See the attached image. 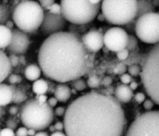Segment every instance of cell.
Wrapping results in <instances>:
<instances>
[{
    "instance_id": "obj_1",
    "label": "cell",
    "mask_w": 159,
    "mask_h": 136,
    "mask_svg": "<svg viewBox=\"0 0 159 136\" xmlns=\"http://www.w3.org/2000/svg\"><path fill=\"white\" fill-rule=\"evenodd\" d=\"M63 124L66 136H121L125 117L115 96L91 91L68 105Z\"/></svg>"
},
{
    "instance_id": "obj_2",
    "label": "cell",
    "mask_w": 159,
    "mask_h": 136,
    "mask_svg": "<svg viewBox=\"0 0 159 136\" xmlns=\"http://www.w3.org/2000/svg\"><path fill=\"white\" fill-rule=\"evenodd\" d=\"M38 61L44 75L60 83L81 78L92 62L81 37L64 31L47 37L40 47Z\"/></svg>"
},
{
    "instance_id": "obj_3",
    "label": "cell",
    "mask_w": 159,
    "mask_h": 136,
    "mask_svg": "<svg viewBox=\"0 0 159 136\" xmlns=\"http://www.w3.org/2000/svg\"><path fill=\"white\" fill-rule=\"evenodd\" d=\"M141 82L150 99L159 106V43L145 54L142 62Z\"/></svg>"
},
{
    "instance_id": "obj_4",
    "label": "cell",
    "mask_w": 159,
    "mask_h": 136,
    "mask_svg": "<svg viewBox=\"0 0 159 136\" xmlns=\"http://www.w3.org/2000/svg\"><path fill=\"white\" fill-rule=\"evenodd\" d=\"M53 114V109L47 102L40 103L36 98H30L21 107L20 118L24 127L41 131L50 126Z\"/></svg>"
},
{
    "instance_id": "obj_5",
    "label": "cell",
    "mask_w": 159,
    "mask_h": 136,
    "mask_svg": "<svg viewBox=\"0 0 159 136\" xmlns=\"http://www.w3.org/2000/svg\"><path fill=\"white\" fill-rule=\"evenodd\" d=\"M44 10L39 2L22 1L13 10L12 20L17 28L25 33H33L40 27Z\"/></svg>"
},
{
    "instance_id": "obj_6",
    "label": "cell",
    "mask_w": 159,
    "mask_h": 136,
    "mask_svg": "<svg viewBox=\"0 0 159 136\" xmlns=\"http://www.w3.org/2000/svg\"><path fill=\"white\" fill-rule=\"evenodd\" d=\"M101 6L105 20L112 25L124 26L136 17L137 1L135 0H104Z\"/></svg>"
},
{
    "instance_id": "obj_7",
    "label": "cell",
    "mask_w": 159,
    "mask_h": 136,
    "mask_svg": "<svg viewBox=\"0 0 159 136\" xmlns=\"http://www.w3.org/2000/svg\"><path fill=\"white\" fill-rule=\"evenodd\" d=\"M61 14L75 25H83L93 20L98 15L100 4H93L88 0H62Z\"/></svg>"
},
{
    "instance_id": "obj_8",
    "label": "cell",
    "mask_w": 159,
    "mask_h": 136,
    "mask_svg": "<svg viewBox=\"0 0 159 136\" xmlns=\"http://www.w3.org/2000/svg\"><path fill=\"white\" fill-rule=\"evenodd\" d=\"M125 136H159V110L146 111L138 116Z\"/></svg>"
},
{
    "instance_id": "obj_9",
    "label": "cell",
    "mask_w": 159,
    "mask_h": 136,
    "mask_svg": "<svg viewBox=\"0 0 159 136\" xmlns=\"http://www.w3.org/2000/svg\"><path fill=\"white\" fill-rule=\"evenodd\" d=\"M135 33L143 43L154 45L159 43V14L150 12L137 19Z\"/></svg>"
},
{
    "instance_id": "obj_10",
    "label": "cell",
    "mask_w": 159,
    "mask_h": 136,
    "mask_svg": "<svg viewBox=\"0 0 159 136\" xmlns=\"http://www.w3.org/2000/svg\"><path fill=\"white\" fill-rule=\"evenodd\" d=\"M104 45L112 52H119L125 49L129 35L123 28L114 27L106 31L104 35Z\"/></svg>"
},
{
    "instance_id": "obj_11",
    "label": "cell",
    "mask_w": 159,
    "mask_h": 136,
    "mask_svg": "<svg viewBox=\"0 0 159 136\" xmlns=\"http://www.w3.org/2000/svg\"><path fill=\"white\" fill-rule=\"evenodd\" d=\"M67 22L61 14H54L48 11H45L43 22L40 27V32L43 35L48 36L63 32Z\"/></svg>"
},
{
    "instance_id": "obj_12",
    "label": "cell",
    "mask_w": 159,
    "mask_h": 136,
    "mask_svg": "<svg viewBox=\"0 0 159 136\" xmlns=\"http://www.w3.org/2000/svg\"><path fill=\"white\" fill-rule=\"evenodd\" d=\"M29 46V39L26 33L19 28L12 30V40L7 48L11 54L22 55L24 54Z\"/></svg>"
},
{
    "instance_id": "obj_13",
    "label": "cell",
    "mask_w": 159,
    "mask_h": 136,
    "mask_svg": "<svg viewBox=\"0 0 159 136\" xmlns=\"http://www.w3.org/2000/svg\"><path fill=\"white\" fill-rule=\"evenodd\" d=\"M104 35L98 30H90L81 36V41L89 53L99 51L104 45Z\"/></svg>"
},
{
    "instance_id": "obj_14",
    "label": "cell",
    "mask_w": 159,
    "mask_h": 136,
    "mask_svg": "<svg viewBox=\"0 0 159 136\" xmlns=\"http://www.w3.org/2000/svg\"><path fill=\"white\" fill-rule=\"evenodd\" d=\"M115 98L123 103L129 102L133 96V91L127 85L120 84L118 85L114 91Z\"/></svg>"
},
{
    "instance_id": "obj_15",
    "label": "cell",
    "mask_w": 159,
    "mask_h": 136,
    "mask_svg": "<svg viewBox=\"0 0 159 136\" xmlns=\"http://www.w3.org/2000/svg\"><path fill=\"white\" fill-rule=\"evenodd\" d=\"M15 88L12 85L0 83V107L5 106L12 102Z\"/></svg>"
},
{
    "instance_id": "obj_16",
    "label": "cell",
    "mask_w": 159,
    "mask_h": 136,
    "mask_svg": "<svg viewBox=\"0 0 159 136\" xmlns=\"http://www.w3.org/2000/svg\"><path fill=\"white\" fill-rule=\"evenodd\" d=\"M11 66L8 56L0 49V83H1L9 75Z\"/></svg>"
},
{
    "instance_id": "obj_17",
    "label": "cell",
    "mask_w": 159,
    "mask_h": 136,
    "mask_svg": "<svg viewBox=\"0 0 159 136\" xmlns=\"http://www.w3.org/2000/svg\"><path fill=\"white\" fill-rule=\"evenodd\" d=\"M71 90L70 88L65 84L60 83L57 85L54 90L55 98L60 102L67 101L71 96Z\"/></svg>"
},
{
    "instance_id": "obj_18",
    "label": "cell",
    "mask_w": 159,
    "mask_h": 136,
    "mask_svg": "<svg viewBox=\"0 0 159 136\" xmlns=\"http://www.w3.org/2000/svg\"><path fill=\"white\" fill-rule=\"evenodd\" d=\"M155 7L153 5L152 1H148V0L137 1V11L136 17L134 20L136 22L137 19H139L142 15L147 13L153 12L155 11Z\"/></svg>"
},
{
    "instance_id": "obj_19",
    "label": "cell",
    "mask_w": 159,
    "mask_h": 136,
    "mask_svg": "<svg viewBox=\"0 0 159 136\" xmlns=\"http://www.w3.org/2000/svg\"><path fill=\"white\" fill-rule=\"evenodd\" d=\"M12 40V30L0 24V49L7 48Z\"/></svg>"
},
{
    "instance_id": "obj_20",
    "label": "cell",
    "mask_w": 159,
    "mask_h": 136,
    "mask_svg": "<svg viewBox=\"0 0 159 136\" xmlns=\"http://www.w3.org/2000/svg\"><path fill=\"white\" fill-rule=\"evenodd\" d=\"M41 69L35 64H30L26 67L25 69V76L30 81H36L39 79L41 74Z\"/></svg>"
},
{
    "instance_id": "obj_21",
    "label": "cell",
    "mask_w": 159,
    "mask_h": 136,
    "mask_svg": "<svg viewBox=\"0 0 159 136\" xmlns=\"http://www.w3.org/2000/svg\"><path fill=\"white\" fill-rule=\"evenodd\" d=\"M32 90L37 95H44L48 90V83L42 79H38L34 82Z\"/></svg>"
},
{
    "instance_id": "obj_22",
    "label": "cell",
    "mask_w": 159,
    "mask_h": 136,
    "mask_svg": "<svg viewBox=\"0 0 159 136\" xmlns=\"http://www.w3.org/2000/svg\"><path fill=\"white\" fill-rule=\"evenodd\" d=\"M27 98V95L20 90L15 88L12 96V102L16 104H19L25 101Z\"/></svg>"
},
{
    "instance_id": "obj_23",
    "label": "cell",
    "mask_w": 159,
    "mask_h": 136,
    "mask_svg": "<svg viewBox=\"0 0 159 136\" xmlns=\"http://www.w3.org/2000/svg\"><path fill=\"white\" fill-rule=\"evenodd\" d=\"M71 86L76 91H83L87 87V83L82 79L80 78L72 81Z\"/></svg>"
},
{
    "instance_id": "obj_24",
    "label": "cell",
    "mask_w": 159,
    "mask_h": 136,
    "mask_svg": "<svg viewBox=\"0 0 159 136\" xmlns=\"http://www.w3.org/2000/svg\"><path fill=\"white\" fill-rule=\"evenodd\" d=\"M138 45V41L136 37L132 34L129 35V39H128V43L126 48L129 51H133L135 49V48Z\"/></svg>"
},
{
    "instance_id": "obj_25",
    "label": "cell",
    "mask_w": 159,
    "mask_h": 136,
    "mask_svg": "<svg viewBox=\"0 0 159 136\" xmlns=\"http://www.w3.org/2000/svg\"><path fill=\"white\" fill-rule=\"evenodd\" d=\"M129 74L133 77H137L139 75H140L142 72L141 66L137 64H132L128 67L127 69Z\"/></svg>"
},
{
    "instance_id": "obj_26",
    "label": "cell",
    "mask_w": 159,
    "mask_h": 136,
    "mask_svg": "<svg viewBox=\"0 0 159 136\" xmlns=\"http://www.w3.org/2000/svg\"><path fill=\"white\" fill-rule=\"evenodd\" d=\"M7 80L11 85H14L19 83L22 81V77L20 75L16 74H11L7 77Z\"/></svg>"
},
{
    "instance_id": "obj_27",
    "label": "cell",
    "mask_w": 159,
    "mask_h": 136,
    "mask_svg": "<svg viewBox=\"0 0 159 136\" xmlns=\"http://www.w3.org/2000/svg\"><path fill=\"white\" fill-rule=\"evenodd\" d=\"M100 84V80L96 76L90 77L87 81V85L90 88H96Z\"/></svg>"
},
{
    "instance_id": "obj_28",
    "label": "cell",
    "mask_w": 159,
    "mask_h": 136,
    "mask_svg": "<svg viewBox=\"0 0 159 136\" xmlns=\"http://www.w3.org/2000/svg\"><path fill=\"white\" fill-rule=\"evenodd\" d=\"M129 56V51L125 48L117 53V57L120 61H125Z\"/></svg>"
},
{
    "instance_id": "obj_29",
    "label": "cell",
    "mask_w": 159,
    "mask_h": 136,
    "mask_svg": "<svg viewBox=\"0 0 159 136\" xmlns=\"http://www.w3.org/2000/svg\"><path fill=\"white\" fill-rule=\"evenodd\" d=\"M52 14H61V7L60 4L55 2L48 11Z\"/></svg>"
},
{
    "instance_id": "obj_30",
    "label": "cell",
    "mask_w": 159,
    "mask_h": 136,
    "mask_svg": "<svg viewBox=\"0 0 159 136\" xmlns=\"http://www.w3.org/2000/svg\"><path fill=\"white\" fill-rule=\"evenodd\" d=\"M44 11H48L49 8L55 2L53 0H45L40 1L39 2Z\"/></svg>"
},
{
    "instance_id": "obj_31",
    "label": "cell",
    "mask_w": 159,
    "mask_h": 136,
    "mask_svg": "<svg viewBox=\"0 0 159 136\" xmlns=\"http://www.w3.org/2000/svg\"><path fill=\"white\" fill-rule=\"evenodd\" d=\"M9 60L11 64V67H16L18 65L19 62V56L14 54H10V55L8 56Z\"/></svg>"
},
{
    "instance_id": "obj_32",
    "label": "cell",
    "mask_w": 159,
    "mask_h": 136,
    "mask_svg": "<svg viewBox=\"0 0 159 136\" xmlns=\"http://www.w3.org/2000/svg\"><path fill=\"white\" fill-rule=\"evenodd\" d=\"M134 100L139 104L143 103L145 100V95L142 92H137L134 96Z\"/></svg>"
},
{
    "instance_id": "obj_33",
    "label": "cell",
    "mask_w": 159,
    "mask_h": 136,
    "mask_svg": "<svg viewBox=\"0 0 159 136\" xmlns=\"http://www.w3.org/2000/svg\"><path fill=\"white\" fill-rule=\"evenodd\" d=\"M121 82L124 85H127L129 83H130L132 82V77L129 74H124L122 75V76L120 78Z\"/></svg>"
},
{
    "instance_id": "obj_34",
    "label": "cell",
    "mask_w": 159,
    "mask_h": 136,
    "mask_svg": "<svg viewBox=\"0 0 159 136\" xmlns=\"http://www.w3.org/2000/svg\"><path fill=\"white\" fill-rule=\"evenodd\" d=\"M154 105V102L151 99H147L143 103V106L145 109L148 111H151Z\"/></svg>"
},
{
    "instance_id": "obj_35",
    "label": "cell",
    "mask_w": 159,
    "mask_h": 136,
    "mask_svg": "<svg viewBox=\"0 0 159 136\" xmlns=\"http://www.w3.org/2000/svg\"><path fill=\"white\" fill-rule=\"evenodd\" d=\"M0 136H15V134L13 130L6 127L1 130Z\"/></svg>"
},
{
    "instance_id": "obj_36",
    "label": "cell",
    "mask_w": 159,
    "mask_h": 136,
    "mask_svg": "<svg viewBox=\"0 0 159 136\" xmlns=\"http://www.w3.org/2000/svg\"><path fill=\"white\" fill-rule=\"evenodd\" d=\"M16 136H28V129L25 127H19L16 132Z\"/></svg>"
},
{
    "instance_id": "obj_37",
    "label": "cell",
    "mask_w": 159,
    "mask_h": 136,
    "mask_svg": "<svg viewBox=\"0 0 159 136\" xmlns=\"http://www.w3.org/2000/svg\"><path fill=\"white\" fill-rule=\"evenodd\" d=\"M17 125V122L14 119H9L6 122L7 128L11 129L12 130H14V129H16Z\"/></svg>"
},
{
    "instance_id": "obj_38",
    "label": "cell",
    "mask_w": 159,
    "mask_h": 136,
    "mask_svg": "<svg viewBox=\"0 0 159 136\" xmlns=\"http://www.w3.org/2000/svg\"><path fill=\"white\" fill-rule=\"evenodd\" d=\"M65 112H66V109L63 106H58L56 108L55 110V113L58 116H62L65 115Z\"/></svg>"
},
{
    "instance_id": "obj_39",
    "label": "cell",
    "mask_w": 159,
    "mask_h": 136,
    "mask_svg": "<svg viewBox=\"0 0 159 136\" xmlns=\"http://www.w3.org/2000/svg\"><path fill=\"white\" fill-rule=\"evenodd\" d=\"M54 127H55L56 130L59 131V132H61L64 129V124L62 122L58 121L55 124Z\"/></svg>"
},
{
    "instance_id": "obj_40",
    "label": "cell",
    "mask_w": 159,
    "mask_h": 136,
    "mask_svg": "<svg viewBox=\"0 0 159 136\" xmlns=\"http://www.w3.org/2000/svg\"><path fill=\"white\" fill-rule=\"evenodd\" d=\"M57 102H58V100L55 97H50L47 101V103L51 108L55 106L57 104Z\"/></svg>"
},
{
    "instance_id": "obj_41",
    "label": "cell",
    "mask_w": 159,
    "mask_h": 136,
    "mask_svg": "<svg viewBox=\"0 0 159 136\" xmlns=\"http://www.w3.org/2000/svg\"><path fill=\"white\" fill-rule=\"evenodd\" d=\"M40 103H45L47 101V96L45 95H37V97L35 98Z\"/></svg>"
},
{
    "instance_id": "obj_42",
    "label": "cell",
    "mask_w": 159,
    "mask_h": 136,
    "mask_svg": "<svg viewBox=\"0 0 159 136\" xmlns=\"http://www.w3.org/2000/svg\"><path fill=\"white\" fill-rule=\"evenodd\" d=\"M112 83V79L110 77H105L102 80V84L104 86H109Z\"/></svg>"
},
{
    "instance_id": "obj_43",
    "label": "cell",
    "mask_w": 159,
    "mask_h": 136,
    "mask_svg": "<svg viewBox=\"0 0 159 136\" xmlns=\"http://www.w3.org/2000/svg\"><path fill=\"white\" fill-rule=\"evenodd\" d=\"M9 111L11 115H16L18 112V108L16 106H12L10 107Z\"/></svg>"
},
{
    "instance_id": "obj_44",
    "label": "cell",
    "mask_w": 159,
    "mask_h": 136,
    "mask_svg": "<svg viewBox=\"0 0 159 136\" xmlns=\"http://www.w3.org/2000/svg\"><path fill=\"white\" fill-rule=\"evenodd\" d=\"M129 87L133 91V90H135L138 87V83L136 82H134V81H132L130 82V83L129 84Z\"/></svg>"
},
{
    "instance_id": "obj_45",
    "label": "cell",
    "mask_w": 159,
    "mask_h": 136,
    "mask_svg": "<svg viewBox=\"0 0 159 136\" xmlns=\"http://www.w3.org/2000/svg\"><path fill=\"white\" fill-rule=\"evenodd\" d=\"M50 136H66L65 134H64L62 132H59V131H56L54 133H52Z\"/></svg>"
},
{
    "instance_id": "obj_46",
    "label": "cell",
    "mask_w": 159,
    "mask_h": 136,
    "mask_svg": "<svg viewBox=\"0 0 159 136\" xmlns=\"http://www.w3.org/2000/svg\"><path fill=\"white\" fill-rule=\"evenodd\" d=\"M35 131L32 129H28V136H34L35 135Z\"/></svg>"
},
{
    "instance_id": "obj_47",
    "label": "cell",
    "mask_w": 159,
    "mask_h": 136,
    "mask_svg": "<svg viewBox=\"0 0 159 136\" xmlns=\"http://www.w3.org/2000/svg\"><path fill=\"white\" fill-rule=\"evenodd\" d=\"M13 22H12V21H11V20H8L6 23V26L7 27V28H9V29H11V30H12V27H13Z\"/></svg>"
},
{
    "instance_id": "obj_48",
    "label": "cell",
    "mask_w": 159,
    "mask_h": 136,
    "mask_svg": "<svg viewBox=\"0 0 159 136\" xmlns=\"http://www.w3.org/2000/svg\"><path fill=\"white\" fill-rule=\"evenodd\" d=\"M34 136H48V134L45 132H43V131H40L37 133L35 134V135Z\"/></svg>"
},
{
    "instance_id": "obj_49",
    "label": "cell",
    "mask_w": 159,
    "mask_h": 136,
    "mask_svg": "<svg viewBox=\"0 0 159 136\" xmlns=\"http://www.w3.org/2000/svg\"><path fill=\"white\" fill-rule=\"evenodd\" d=\"M98 19L99 21H104L105 20V18H104L102 13H100L98 15Z\"/></svg>"
},
{
    "instance_id": "obj_50",
    "label": "cell",
    "mask_w": 159,
    "mask_h": 136,
    "mask_svg": "<svg viewBox=\"0 0 159 136\" xmlns=\"http://www.w3.org/2000/svg\"><path fill=\"white\" fill-rule=\"evenodd\" d=\"M5 114V111L2 108V107H0V119Z\"/></svg>"
},
{
    "instance_id": "obj_51",
    "label": "cell",
    "mask_w": 159,
    "mask_h": 136,
    "mask_svg": "<svg viewBox=\"0 0 159 136\" xmlns=\"http://www.w3.org/2000/svg\"><path fill=\"white\" fill-rule=\"evenodd\" d=\"M90 2L93 4H100L101 1L99 0H89Z\"/></svg>"
},
{
    "instance_id": "obj_52",
    "label": "cell",
    "mask_w": 159,
    "mask_h": 136,
    "mask_svg": "<svg viewBox=\"0 0 159 136\" xmlns=\"http://www.w3.org/2000/svg\"><path fill=\"white\" fill-rule=\"evenodd\" d=\"M49 130H50V131L52 132V133H54V132H56V129H55L54 125H50V126H49Z\"/></svg>"
},
{
    "instance_id": "obj_53",
    "label": "cell",
    "mask_w": 159,
    "mask_h": 136,
    "mask_svg": "<svg viewBox=\"0 0 159 136\" xmlns=\"http://www.w3.org/2000/svg\"><path fill=\"white\" fill-rule=\"evenodd\" d=\"M152 2L155 7V6H158L159 5V1H152Z\"/></svg>"
},
{
    "instance_id": "obj_54",
    "label": "cell",
    "mask_w": 159,
    "mask_h": 136,
    "mask_svg": "<svg viewBox=\"0 0 159 136\" xmlns=\"http://www.w3.org/2000/svg\"><path fill=\"white\" fill-rule=\"evenodd\" d=\"M158 14H159V10H158Z\"/></svg>"
},
{
    "instance_id": "obj_55",
    "label": "cell",
    "mask_w": 159,
    "mask_h": 136,
    "mask_svg": "<svg viewBox=\"0 0 159 136\" xmlns=\"http://www.w3.org/2000/svg\"><path fill=\"white\" fill-rule=\"evenodd\" d=\"M1 128H0V132H1Z\"/></svg>"
}]
</instances>
